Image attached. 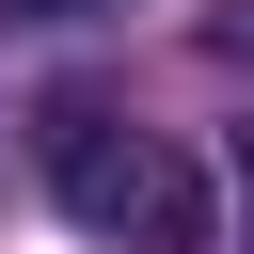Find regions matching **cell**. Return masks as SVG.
Here are the masks:
<instances>
[{
    "instance_id": "7a4b0ae2",
    "label": "cell",
    "mask_w": 254,
    "mask_h": 254,
    "mask_svg": "<svg viewBox=\"0 0 254 254\" xmlns=\"http://www.w3.org/2000/svg\"><path fill=\"white\" fill-rule=\"evenodd\" d=\"M0 16H111V0H0Z\"/></svg>"
},
{
    "instance_id": "6da1fadb",
    "label": "cell",
    "mask_w": 254,
    "mask_h": 254,
    "mask_svg": "<svg viewBox=\"0 0 254 254\" xmlns=\"http://www.w3.org/2000/svg\"><path fill=\"white\" fill-rule=\"evenodd\" d=\"M48 190H64L95 238H127V254H222L206 175H190L159 127H111L95 95H48Z\"/></svg>"
}]
</instances>
